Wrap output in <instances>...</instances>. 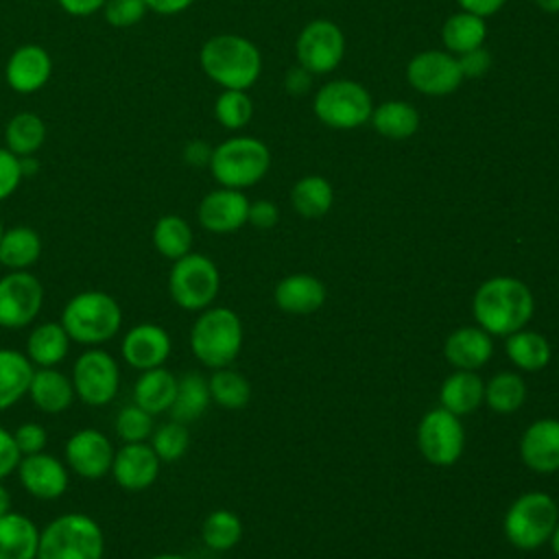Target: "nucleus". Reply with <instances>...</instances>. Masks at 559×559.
<instances>
[{
  "instance_id": "nucleus-1",
  "label": "nucleus",
  "mask_w": 559,
  "mask_h": 559,
  "mask_svg": "<svg viewBox=\"0 0 559 559\" xmlns=\"http://www.w3.org/2000/svg\"><path fill=\"white\" fill-rule=\"evenodd\" d=\"M533 312V290L522 280L511 275L485 280L472 297L474 321L491 336H509L526 328Z\"/></svg>"
},
{
  "instance_id": "nucleus-2",
  "label": "nucleus",
  "mask_w": 559,
  "mask_h": 559,
  "mask_svg": "<svg viewBox=\"0 0 559 559\" xmlns=\"http://www.w3.org/2000/svg\"><path fill=\"white\" fill-rule=\"evenodd\" d=\"M201 70L223 90H249L262 72L258 46L236 33L210 37L199 52Z\"/></svg>"
},
{
  "instance_id": "nucleus-3",
  "label": "nucleus",
  "mask_w": 559,
  "mask_h": 559,
  "mask_svg": "<svg viewBox=\"0 0 559 559\" xmlns=\"http://www.w3.org/2000/svg\"><path fill=\"white\" fill-rule=\"evenodd\" d=\"M59 323L72 343L100 347L120 332L122 308L118 299L105 290H81L63 304Z\"/></svg>"
},
{
  "instance_id": "nucleus-4",
  "label": "nucleus",
  "mask_w": 559,
  "mask_h": 559,
  "mask_svg": "<svg viewBox=\"0 0 559 559\" xmlns=\"http://www.w3.org/2000/svg\"><path fill=\"white\" fill-rule=\"evenodd\" d=\"M37 559H105L103 526L81 511L61 513L39 531Z\"/></svg>"
},
{
  "instance_id": "nucleus-5",
  "label": "nucleus",
  "mask_w": 559,
  "mask_h": 559,
  "mask_svg": "<svg viewBox=\"0 0 559 559\" xmlns=\"http://www.w3.org/2000/svg\"><path fill=\"white\" fill-rule=\"evenodd\" d=\"M240 317L225 306H210L199 312L190 328V349L194 358L210 367H229L242 349Z\"/></svg>"
},
{
  "instance_id": "nucleus-6",
  "label": "nucleus",
  "mask_w": 559,
  "mask_h": 559,
  "mask_svg": "<svg viewBox=\"0 0 559 559\" xmlns=\"http://www.w3.org/2000/svg\"><path fill=\"white\" fill-rule=\"evenodd\" d=\"M207 168L218 186L245 190L266 177L271 151L258 138L234 135L212 148Z\"/></svg>"
},
{
  "instance_id": "nucleus-7",
  "label": "nucleus",
  "mask_w": 559,
  "mask_h": 559,
  "mask_svg": "<svg viewBox=\"0 0 559 559\" xmlns=\"http://www.w3.org/2000/svg\"><path fill=\"white\" fill-rule=\"evenodd\" d=\"M559 522V507L546 491H526L518 496L504 513L502 531L518 550L544 546Z\"/></svg>"
},
{
  "instance_id": "nucleus-8",
  "label": "nucleus",
  "mask_w": 559,
  "mask_h": 559,
  "mask_svg": "<svg viewBox=\"0 0 559 559\" xmlns=\"http://www.w3.org/2000/svg\"><path fill=\"white\" fill-rule=\"evenodd\" d=\"M312 111L319 122L336 131H352L369 122L373 111L371 94L352 79H334L317 90Z\"/></svg>"
},
{
  "instance_id": "nucleus-9",
  "label": "nucleus",
  "mask_w": 559,
  "mask_h": 559,
  "mask_svg": "<svg viewBox=\"0 0 559 559\" xmlns=\"http://www.w3.org/2000/svg\"><path fill=\"white\" fill-rule=\"evenodd\" d=\"M221 288V273L214 260L190 251L173 262L168 273V295L186 312L210 308Z\"/></svg>"
},
{
  "instance_id": "nucleus-10",
  "label": "nucleus",
  "mask_w": 559,
  "mask_h": 559,
  "mask_svg": "<svg viewBox=\"0 0 559 559\" xmlns=\"http://www.w3.org/2000/svg\"><path fill=\"white\" fill-rule=\"evenodd\" d=\"M74 395L87 406H107L120 391V365L103 347H87L72 365Z\"/></svg>"
},
{
  "instance_id": "nucleus-11",
  "label": "nucleus",
  "mask_w": 559,
  "mask_h": 559,
  "mask_svg": "<svg viewBox=\"0 0 559 559\" xmlns=\"http://www.w3.org/2000/svg\"><path fill=\"white\" fill-rule=\"evenodd\" d=\"M417 448L421 456L437 467L454 465L465 448L461 417L443 406L428 411L417 426Z\"/></svg>"
},
{
  "instance_id": "nucleus-12",
  "label": "nucleus",
  "mask_w": 559,
  "mask_h": 559,
  "mask_svg": "<svg viewBox=\"0 0 559 559\" xmlns=\"http://www.w3.org/2000/svg\"><path fill=\"white\" fill-rule=\"evenodd\" d=\"M295 55L297 63L310 74H328L343 61L345 35L336 22L317 17L299 31Z\"/></svg>"
},
{
  "instance_id": "nucleus-13",
  "label": "nucleus",
  "mask_w": 559,
  "mask_h": 559,
  "mask_svg": "<svg viewBox=\"0 0 559 559\" xmlns=\"http://www.w3.org/2000/svg\"><path fill=\"white\" fill-rule=\"evenodd\" d=\"M44 306V286L31 271H9L0 277V328H28Z\"/></svg>"
},
{
  "instance_id": "nucleus-14",
  "label": "nucleus",
  "mask_w": 559,
  "mask_h": 559,
  "mask_svg": "<svg viewBox=\"0 0 559 559\" xmlns=\"http://www.w3.org/2000/svg\"><path fill=\"white\" fill-rule=\"evenodd\" d=\"M406 81L424 96H448L463 83L456 55L448 50H421L406 66Z\"/></svg>"
},
{
  "instance_id": "nucleus-15",
  "label": "nucleus",
  "mask_w": 559,
  "mask_h": 559,
  "mask_svg": "<svg viewBox=\"0 0 559 559\" xmlns=\"http://www.w3.org/2000/svg\"><path fill=\"white\" fill-rule=\"evenodd\" d=\"M116 448L98 428H81L63 445V461L70 472L85 480H100L111 472Z\"/></svg>"
},
{
  "instance_id": "nucleus-16",
  "label": "nucleus",
  "mask_w": 559,
  "mask_h": 559,
  "mask_svg": "<svg viewBox=\"0 0 559 559\" xmlns=\"http://www.w3.org/2000/svg\"><path fill=\"white\" fill-rule=\"evenodd\" d=\"M15 472L22 489L41 502L59 500L70 487V469L66 461L46 452L22 456Z\"/></svg>"
},
{
  "instance_id": "nucleus-17",
  "label": "nucleus",
  "mask_w": 559,
  "mask_h": 559,
  "mask_svg": "<svg viewBox=\"0 0 559 559\" xmlns=\"http://www.w3.org/2000/svg\"><path fill=\"white\" fill-rule=\"evenodd\" d=\"M170 352H173L170 334L153 321H142L131 325L124 332L120 343L122 360L135 371L164 367Z\"/></svg>"
},
{
  "instance_id": "nucleus-18",
  "label": "nucleus",
  "mask_w": 559,
  "mask_h": 559,
  "mask_svg": "<svg viewBox=\"0 0 559 559\" xmlns=\"http://www.w3.org/2000/svg\"><path fill=\"white\" fill-rule=\"evenodd\" d=\"M162 469V461L151 443H122L111 463V476L118 487L127 491H144L155 485Z\"/></svg>"
},
{
  "instance_id": "nucleus-19",
  "label": "nucleus",
  "mask_w": 559,
  "mask_h": 559,
  "mask_svg": "<svg viewBox=\"0 0 559 559\" xmlns=\"http://www.w3.org/2000/svg\"><path fill=\"white\" fill-rule=\"evenodd\" d=\"M249 203L251 201L245 197L242 190L221 186L216 190H210L201 199L197 207V218L201 227L212 234H231L247 223Z\"/></svg>"
},
{
  "instance_id": "nucleus-20",
  "label": "nucleus",
  "mask_w": 559,
  "mask_h": 559,
  "mask_svg": "<svg viewBox=\"0 0 559 559\" xmlns=\"http://www.w3.org/2000/svg\"><path fill=\"white\" fill-rule=\"evenodd\" d=\"M52 76V57L39 44L17 46L4 66V81L17 94L39 92Z\"/></svg>"
},
{
  "instance_id": "nucleus-21",
  "label": "nucleus",
  "mask_w": 559,
  "mask_h": 559,
  "mask_svg": "<svg viewBox=\"0 0 559 559\" xmlns=\"http://www.w3.org/2000/svg\"><path fill=\"white\" fill-rule=\"evenodd\" d=\"M520 456L537 474L559 472V419L544 417L526 426L520 437Z\"/></svg>"
},
{
  "instance_id": "nucleus-22",
  "label": "nucleus",
  "mask_w": 559,
  "mask_h": 559,
  "mask_svg": "<svg viewBox=\"0 0 559 559\" xmlns=\"http://www.w3.org/2000/svg\"><path fill=\"white\" fill-rule=\"evenodd\" d=\"M325 297L328 293L323 282L308 273L286 275L275 284L273 290L275 306L288 314H312L323 306Z\"/></svg>"
},
{
  "instance_id": "nucleus-23",
  "label": "nucleus",
  "mask_w": 559,
  "mask_h": 559,
  "mask_svg": "<svg viewBox=\"0 0 559 559\" xmlns=\"http://www.w3.org/2000/svg\"><path fill=\"white\" fill-rule=\"evenodd\" d=\"M491 354H493L491 334L478 325H463L454 330L443 343V356L456 369L476 371L489 362Z\"/></svg>"
},
{
  "instance_id": "nucleus-24",
  "label": "nucleus",
  "mask_w": 559,
  "mask_h": 559,
  "mask_svg": "<svg viewBox=\"0 0 559 559\" xmlns=\"http://www.w3.org/2000/svg\"><path fill=\"white\" fill-rule=\"evenodd\" d=\"M28 397L33 406L44 415H61L76 400L70 376H66L57 367L35 369L28 386Z\"/></svg>"
},
{
  "instance_id": "nucleus-25",
  "label": "nucleus",
  "mask_w": 559,
  "mask_h": 559,
  "mask_svg": "<svg viewBox=\"0 0 559 559\" xmlns=\"http://www.w3.org/2000/svg\"><path fill=\"white\" fill-rule=\"evenodd\" d=\"M70 343L72 341L59 321H44L28 332L24 354L35 369L59 367L70 354Z\"/></svg>"
},
{
  "instance_id": "nucleus-26",
  "label": "nucleus",
  "mask_w": 559,
  "mask_h": 559,
  "mask_svg": "<svg viewBox=\"0 0 559 559\" xmlns=\"http://www.w3.org/2000/svg\"><path fill=\"white\" fill-rule=\"evenodd\" d=\"M175 395H177L175 373L168 371L166 367H155V369L140 371L131 391V402L155 417L170 411Z\"/></svg>"
},
{
  "instance_id": "nucleus-27",
  "label": "nucleus",
  "mask_w": 559,
  "mask_h": 559,
  "mask_svg": "<svg viewBox=\"0 0 559 559\" xmlns=\"http://www.w3.org/2000/svg\"><path fill=\"white\" fill-rule=\"evenodd\" d=\"M39 526L20 511L0 518V559H37Z\"/></svg>"
},
{
  "instance_id": "nucleus-28",
  "label": "nucleus",
  "mask_w": 559,
  "mask_h": 559,
  "mask_svg": "<svg viewBox=\"0 0 559 559\" xmlns=\"http://www.w3.org/2000/svg\"><path fill=\"white\" fill-rule=\"evenodd\" d=\"M439 402L445 411L459 417L472 415L485 402V382L476 371L456 369L443 380L439 389Z\"/></svg>"
},
{
  "instance_id": "nucleus-29",
  "label": "nucleus",
  "mask_w": 559,
  "mask_h": 559,
  "mask_svg": "<svg viewBox=\"0 0 559 559\" xmlns=\"http://www.w3.org/2000/svg\"><path fill=\"white\" fill-rule=\"evenodd\" d=\"M35 367L24 352L0 347V413L28 395Z\"/></svg>"
},
{
  "instance_id": "nucleus-30",
  "label": "nucleus",
  "mask_w": 559,
  "mask_h": 559,
  "mask_svg": "<svg viewBox=\"0 0 559 559\" xmlns=\"http://www.w3.org/2000/svg\"><path fill=\"white\" fill-rule=\"evenodd\" d=\"M41 255V238L28 225H15L2 231L0 264L9 271H28Z\"/></svg>"
},
{
  "instance_id": "nucleus-31",
  "label": "nucleus",
  "mask_w": 559,
  "mask_h": 559,
  "mask_svg": "<svg viewBox=\"0 0 559 559\" xmlns=\"http://www.w3.org/2000/svg\"><path fill=\"white\" fill-rule=\"evenodd\" d=\"M369 122L386 140H406L419 129V111L406 100H384L373 107Z\"/></svg>"
},
{
  "instance_id": "nucleus-32",
  "label": "nucleus",
  "mask_w": 559,
  "mask_h": 559,
  "mask_svg": "<svg viewBox=\"0 0 559 559\" xmlns=\"http://www.w3.org/2000/svg\"><path fill=\"white\" fill-rule=\"evenodd\" d=\"M504 338H507L504 341V352L518 369L539 371L550 362L552 349H550V343L544 334L522 328V330H518V332H513Z\"/></svg>"
},
{
  "instance_id": "nucleus-33",
  "label": "nucleus",
  "mask_w": 559,
  "mask_h": 559,
  "mask_svg": "<svg viewBox=\"0 0 559 559\" xmlns=\"http://www.w3.org/2000/svg\"><path fill=\"white\" fill-rule=\"evenodd\" d=\"M153 247L157 253L170 262L188 255L192 251L194 234L190 223L179 214H164L155 221L151 231Z\"/></svg>"
},
{
  "instance_id": "nucleus-34",
  "label": "nucleus",
  "mask_w": 559,
  "mask_h": 559,
  "mask_svg": "<svg viewBox=\"0 0 559 559\" xmlns=\"http://www.w3.org/2000/svg\"><path fill=\"white\" fill-rule=\"evenodd\" d=\"M210 402L212 397H210L207 378H203L199 371H188L181 378H177V395L168 413L173 419L181 424H190L207 411Z\"/></svg>"
},
{
  "instance_id": "nucleus-35",
  "label": "nucleus",
  "mask_w": 559,
  "mask_h": 559,
  "mask_svg": "<svg viewBox=\"0 0 559 559\" xmlns=\"http://www.w3.org/2000/svg\"><path fill=\"white\" fill-rule=\"evenodd\" d=\"M487 37L485 17H478L467 11L452 13L441 26V41L448 52L463 55L467 50L480 48Z\"/></svg>"
},
{
  "instance_id": "nucleus-36",
  "label": "nucleus",
  "mask_w": 559,
  "mask_h": 559,
  "mask_svg": "<svg viewBox=\"0 0 559 559\" xmlns=\"http://www.w3.org/2000/svg\"><path fill=\"white\" fill-rule=\"evenodd\" d=\"M293 210L304 218H321L334 203V190L321 175H306L290 188Z\"/></svg>"
},
{
  "instance_id": "nucleus-37",
  "label": "nucleus",
  "mask_w": 559,
  "mask_h": 559,
  "mask_svg": "<svg viewBox=\"0 0 559 559\" xmlns=\"http://www.w3.org/2000/svg\"><path fill=\"white\" fill-rule=\"evenodd\" d=\"M46 133V122L37 114L17 111L4 127V144L17 157L35 155L44 146Z\"/></svg>"
},
{
  "instance_id": "nucleus-38",
  "label": "nucleus",
  "mask_w": 559,
  "mask_h": 559,
  "mask_svg": "<svg viewBox=\"0 0 559 559\" xmlns=\"http://www.w3.org/2000/svg\"><path fill=\"white\" fill-rule=\"evenodd\" d=\"M207 386H210L212 402L218 404L221 408H227V411L245 408L251 400L249 380L231 367L214 369L212 376L207 378Z\"/></svg>"
},
{
  "instance_id": "nucleus-39",
  "label": "nucleus",
  "mask_w": 559,
  "mask_h": 559,
  "mask_svg": "<svg viewBox=\"0 0 559 559\" xmlns=\"http://www.w3.org/2000/svg\"><path fill=\"white\" fill-rule=\"evenodd\" d=\"M526 400V382L515 371H500L485 382V404L498 415L515 413Z\"/></svg>"
},
{
  "instance_id": "nucleus-40",
  "label": "nucleus",
  "mask_w": 559,
  "mask_h": 559,
  "mask_svg": "<svg viewBox=\"0 0 559 559\" xmlns=\"http://www.w3.org/2000/svg\"><path fill=\"white\" fill-rule=\"evenodd\" d=\"M240 537H242V522L229 509H216L207 513L201 524V542L214 552H225L234 548L240 542Z\"/></svg>"
},
{
  "instance_id": "nucleus-41",
  "label": "nucleus",
  "mask_w": 559,
  "mask_h": 559,
  "mask_svg": "<svg viewBox=\"0 0 559 559\" xmlns=\"http://www.w3.org/2000/svg\"><path fill=\"white\" fill-rule=\"evenodd\" d=\"M214 118L229 131L245 129L253 118V100L247 90H223L214 100Z\"/></svg>"
},
{
  "instance_id": "nucleus-42",
  "label": "nucleus",
  "mask_w": 559,
  "mask_h": 559,
  "mask_svg": "<svg viewBox=\"0 0 559 559\" xmlns=\"http://www.w3.org/2000/svg\"><path fill=\"white\" fill-rule=\"evenodd\" d=\"M151 448L155 450V454L159 456L162 463H175L179 461L188 448H190V430L186 424L170 419L164 421L162 426H157L151 435Z\"/></svg>"
},
{
  "instance_id": "nucleus-43",
  "label": "nucleus",
  "mask_w": 559,
  "mask_h": 559,
  "mask_svg": "<svg viewBox=\"0 0 559 559\" xmlns=\"http://www.w3.org/2000/svg\"><path fill=\"white\" fill-rule=\"evenodd\" d=\"M114 430L122 443L148 441L155 430V417L131 402L118 411L114 419Z\"/></svg>"
},
{
  "instance_id": "nucleus-44",
  "label": "nucleus",
  "mask_w": 559,
  "mask_h": 559,
  "mask_svg": "<svg viewBox=\"0 0 559 559\" xmlns=\"http://www.w3.org/2000/svg\"><path fill=\"white\" fill-rule=\"evenodd\" d=\"M100 13L109 26L129 28L146 17L148 7L144 0H107Z\"/></svg>"
},
{
  "instance_id": "nucleus-45",
  "label": "nucleus",
  "mask_w": 559,
  "mask_h": 559,
  "mask_svg": "<svg viewBox=\"0 0 559 559\" xmlns=\"http://www.w3.org/2000/svg\"><path fill=\"white\" fill-rule=\"evenodd\" d=\"M13 439L17 443L20 454L26 456V454H37L46 450L48 432L39 421H24L13 430Z\"/></svg>"
},
{
  "instance_id": "nucleus-46",
  "label": "nucleus",
  "mask_w": 559,
  "mask_h": 559,
  "mask_svg": "<svg viewBox=\"0 0 559 559\" xmlns=\"http://www.w3.org/2000/svg\"><path fill=\"white\" fill-rule=\"evenodd\" d=\"M24 175L20 157L13 155L7 146L0 148V201H7L20 188Z\"/></svg>"
},
{
  "instance_id": "nucleus-47",
  "label": "nucleus",
  "mask_w": 559,
  "mask_h": 559,
  "mask_svg": "<svg viewBox=\"0 0 559 559\" xmlns=\"http://www.w3.org/2000/svg\"><path fill=\"white\" fill-rule=\"evenodd\" d=\"M459 59V68L463 72V79H478V76H485L491 68V55L485 46L480 48H474V50H467L463 55H456Z\"/></svg>"
},
{
  "instance_id": "nucleus-48",
  "label": "nucleus",
  "mask_w": 559,
  "mask_h": 559,
  "mask_svg": "<svg viewBox=\"0 0 559 559\" xmlns=\"http://www.w3.org/2000/svg\"><path fill=\"white\" fill-rule=\"evenodd\" d=\"M22 461V454L17 450V443L13 439V432L0 426V480L11 476Z\"/></svg>"
},
{
  "instance_id": "nucleus-49",
  "label": "nucleus",
  "mask_w": 559,
  "mask_h": 559,
  "mask_svg": "<svg viewBox=\"0 0 559 559\" xmlns=\"http://www.w3.org/2000/svg\"><path fill=\"white\" fill-rule=\"evenodd\" d=\"M280 221V210L273 201L269 199H258L253 203H249V216L247 223H251L258 229H271L275 227Z\"/></svg>"
},
{
  "instance_id": "nucleus-50",
  "label": "nucleus",
  "mask_w": 559,
  "mask_h": 559,
  "mask_svg": "<svg viewBox=\"0 0 559 559\" xmlns=\"http://www.w3.org/2000/svg\"><path fill=\"white\" fill-rule=\"evenodd\" d=\"M312 76H314V74H310L306 68H301V66L297 63V66H293V68L286 72V76H284V87H286L288 94L301 96V94H306V92L312 87Z\"/></svg>"
},
{
  "instance_id": "nucleus-51",
  "label": "nucleus",
  "mask_w": 559,
  "mask_h": 559,
  "mask_svg": "<svg viewBox=\"0 0 559 559\" xmlns=\"http://www.w3.org/2000/svg\"><path fill=\"white\" fill-rule=\"evenodd\" d=\"M59 7L72 17H87L103 11L107 0H57Z\"/></svg>"
},
{
  "instance_id": "nucleus-52",
  "label": "nucleus",
  "mask_w": 559,
  "mask_h": 559,
  "mask_svg": "<svg viewBox=\"0 0 559 559\" xmlns=\"http://www.w3.org/2000/svg\"><path fill=\"white\" fill-rule=\"evenodd\" d=\"M210 157H212V146L205 144L203 140H192L183 148V162L194 168L210 166Z\"/></svg>"
},
{
  "instance_id": "nucleus-53",
  "label": "nucleus",
  "mask_w": 559,
  "mask_h": 559,
  "mask_svg": "<svg viewBox=\"0 0 559 559\" xmlns=\"http://www.w3.org/2000/svg\"><path fill=\"white\" fill-rule=\"evenodd\" d=\"M504 2L507 0H456L461 11L474 13L478 17H489V15L498 13L504 7Z\"/></svg>"
},
{
  "instance_id": "nucleus-54",
  "label": "nucleus",
  "mask_w": 559,
  "mask_h": 559,
  "mask_svg": "<svg viewBox=\"0 0 559 559\" xmlns=\"http://www.w3.org/2000/svg\"><path fill=\"white\" fill-rule=\"evenodd\" d=\"M148 11L157 15H177L194 4V0H144Z\"/></svg>"
},
{
  "instance_id": "nucleus-55",
  "label": "nucleus",
  "mask_w": 559,
  "mask_h": 559,
  "mask_svg": "<svg viewBox=\"0 0 559 559\" xmlns=\"http://www.w3.org/2000/svg\"><path fill=\"white\" fill-rule=\"evenodd\" d=\"M9 511H11V493H9V489L0 480V518L4 513H9Z\"/></svg>"
},
{
  "instance_id": "nucleus-56",
  "label": "nucleus",
  "mask_w": 559,
  "mask_h": 559,
  "mask_svg": "<svg viewBox=\"0 0 559 559\" xmlns=\"http://www.w3.org/2000/svg\"><path fill=\"white\" fill-rule=\"evenodd\" d=\"M535 4L546 13H559V0H535Z\"/></svg>"
},
{
  "instance_id": "nucleus-57",
  "label": "nucleus",
  "mask_w": 559,
  "mask_h": 559,
  "mask_svg": "<svg viewBox=\"0 0 559 559\" xmlns=\"http://www.w3.org/2000/svg\"><path fill=\"white\" fill-rule=\"evenodd\" d=\"M550 548H552V552L559 557V522H557V526H555V531H552V535H550Z\"/></svg>"
},
{
  "instance_id": "nucleus-58",
  "label": "nucleus",
  "mask_w": 559,
  "mask_h": 559,
  "mask_svg": "<svg viewBox=\"0 0 559 559\" xmlns=\"http://www.w3.org/2000/svg\"><path fill=\"white\" fill-rule=\"evenodd\" d=\"M148 559H190L186 555H179V552H159V555H153Z\"/></svg>"
},
{
  "instance_id": "nucleus-59",
  "label": "nucleus",
  "mask_w": 559,
  "mask_h": 559,
  "mask_svg": "<svg viewBox=\"0 0 559 559\" xmlns=\"http://www.w3.org/2000/svg\"><path fill=\"white\" fill-rule=\"evenodd\" d=\"M2 231H4V225H2V221H0V238H2Z\"/></svg>"
}]
</instances>
